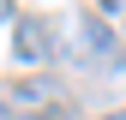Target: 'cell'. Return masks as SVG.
<instances>
[{
	"label": "cell",
	"instance_id": "obj_1",
	"mask_svg": "<svg viewBox=\"0 0 126 120\" xmlns=\"http://www.w3.org/2000/svg\"><path fill=\"white\" fill-rule=\"evenodd\" d=\"M6 108H24V114H60V84L54 78H18L6 84Z\"/></svg>",
	"mask_w": 126,
	"mask_h": 120
},
{
	"label": "cell",
	"instance_id": "obj_2",
	"mask_svg": "<svg viewBox=\"0 0 126 120\" xmlns=\"http://www.w3.org/2000/svg\"><path fill=\"white\" fill-rule=\"evenodd\" d=\"M12 42H18V54H24V60H48V54H54V30L42 24V18H18Z\"/></svg>",
	"mask_w": 126,
	"mask_h": 120
},
{
	"label": "cell",
	"instance_id": "obj_3",
	"mask_svg": "<svg viewBox=\"0 0 126 120\" xmlns=\"http://www.w3.org/2000/svg\"><path fill=\"white\" fill-rule=\"evenodd\" d=\"M78 30H84V48H90V60H114V36L102 30V18H96V12H90Z\"/></svg>",
	"mask_w": 126,
	"mask_h": 120
},
{
	"label": "cell",
	"instance_id": "obj_4",
	"mask_svg": "<svg viewBox=\"0 0 126 120\" xmlns=\"http://www.w3.org/2000/svg\"><path fill=\"white\" fill-rule=\"evenodd\" d=\"M102 120H126V108H114V114H102Z\"/></svg>",
	"mask_w": 126,
	"mask_h": 120
},
{
	"label": "cell",
	"instance_id": "obj_5",
	"mask_svg": "<svg viewBox=\"0 0 126 120\" xmlns=\"http://www.w3.org/2000/svg\"><path fill=\"white\" fill-rule=\"evenodd\" d=\"M0 18H6V0H0Z\"/></svg>",
	"mask_w": 126,
	"mask_h": 120
},
{
	"label": "cell",
	"instance_id": "obj_6",
	"mask_svg": "<svg viewBox=\"0 0 126 120\" xmlns=\"http://www.w3.org/2000/svg\"><path fill=\"white\" fill-rule=\"evenodd\" d=\"M0 120H6V102H0Z\"/></svg>",
	"mask_w": 126,
	"mask_h": 120
}]
</instances>
